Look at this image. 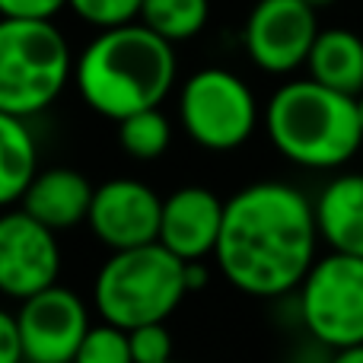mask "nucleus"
Returning <instances> with one entry per match:
<instances>
[{
	"label": "nucleus",
	"mask_w": 363,
	"mask_h": 363,
	"mask_svg": "<svg viewBox=\"0 0 363 363\" xmlns=\"http://www.w3.org/2000/svg\"><path fill=\"white\" fill-rule=\"evenodd\" d=\"M309 0H258L242 29L252 64L264 74L287 77L306 67V57L319 38V16Z\"/></svg>",
	"instance_id": "6e6552de"
},
{
	"label": "nucleus",
	"mask_w": 363,
	"mask_h": 363,
	"mask_svg": "<svg viewBox=\"0 0 363 363\" xmlns=\"http://www.w3.org/2000/svg\"><path fill=\"white\" fill-rule=\"evenodd\" d=\"M166 363H179V360H166Z\"/></svg>",
	"instance_id": "c85d7f7f"
},
{
	"label": "nucleus",
	"mask_w": 363,
	"mask_h": 363,
	"mask_svg": "<svg viewBox=\"0 0 363 363\" xmlns=\"http://www.w3.org/2000/svg\"><path fill=\"white\" fill-rule=\"evenodd\" d=\"M23 338H19L16 313L0 309V363H23Z\"/></svg>",
	"instance_id": "5701e85b"
},
{
	"label": "nucleus",
	"mask_w": 363,
	"mask_h": 363,
	"mask_svg": "<svg viewBox=\"0 0 363 363\" xmlns=\"http://www.w3.org/2000/svg\"><path fill=\"white\" fill-rule=\"evenodd\" d=\"M38 172V147L26 118L0 112V211L19 204Z\"/></svg>",
	"instance_id": "dca6fc26"
},
{
	"label": "nucleus",
	"mask_w": 363,
	"mask_h": 363,
	"mask_svg": "<svg viewBox=\"0 0 363 363\" xmlns=\"http://www.w3.org/2000/svg\"><path fill=\"white\" fill-rule=\"evenodd\" d=\"M74 61L55 19L0 16V112H45L74 80Z\"/></svg>",
	"instance_id": "39448f33"
},
{
	"label": "nucleus",
	"mask_w": 363,
	"mask_h": 363,
	"mask_svg": "<svg viewBox=\"0 0 363 363\" xmlns=\"http://www.w3.org/2000/svg\"><path fill=\"white\" fill-rule=\"evenodd\" d=\"M226 201L204 185L176 188L163 198V217H160V239L169 252L185 262H204L217 249L220 230H223Z\"/></svg>",
	"instance_id": "f8f14e48"
},
{
	"label": "nucleus",
	"mask_w": 363,
	"mask_h": 363,
	"mask_svg": "<svg viewBox=\"0 0 363 363\" xmlns=\"http://www.w3.org/2000/svg\"><path fill=\"white\" fill-rule=\"evenodd\" d=\"M74 363H134L128 328L112 325V322L102 319L99 325H93L86 332Z\"/></svg>",
	"instance_id": "6ab92c4d"
},
{
	"label": "nucleus",
	"mask_w": 363,
	"mask_h": 363,
	"mask_svg": "<svg viewBox=\"0 0 363 363\" xmlns=\"http://www.w3.org/2000/svg\"><path fill=\"white\" fill-rule=\"evenodd\" d=\"M57 274H61L57 233L23 207L16 211L6 207L0 213V294L19 303L57 284Z\"/></svg>",
	"instance_id": "9d476101"
},
{
	"label": "nucleus",
	"mask_w": 363,
	"mask_h": 363,
	"mask_svg": "<svg viewBox=\"0 0 363 363\" xmlns=\"http://www.w3.org/2000/svg\"><path fill=\"white\" fill-rule=\"evenodd\" d=\"M93 194L96 185L83 172L70 169V166H51V169L35 172L19 207L29 211L35 220H42L45 226H51L55 233H61L86 223Z\"/></svg>",
	"instance_id": "ddd939ff"
},
{
	"label": "nucleus",
	"mask_w": 363,
	"mask_h": 363,
	"mask_svg": "<svg viewBox=\"0 0 363 363\" xmlns=\"http://www.w3.org/2000/svg\"><path fill=\"white\" fill-rule=\"evenodd\" d=\"M179 77L176 45L140 19L99 29L74 61V86L96 115L118 125L160 108Z\"/></svg>",
	"instance_id": "f03ea898"
},
{
	"label": "nucleus",
	"mask_w": 363,
	"mask_h": 363,
	"mask_svg": "<svg viewBox=\"0 0 363 363\" xmlns=\"http://www.w3.org/2000/svg\"><path fill=\"white\" fill-rule=\"evenodd\" d=\"M309 4H313V6H315V10H322V6H332V4H335V0H309Z\"/></svg>",
	"instance_id": "bb28decb"
},
{
	"label": "nucleus",
	"mask_w": 363,
	"mask_h": 363,
	"mask_svg": "<svg viewBox=\"0 0 363 363\" xmlns=\"http://www.w3.org/2000/svg\"><path fill=\"white\" fill-rule=\"evenodd\" d=\"M163 198L140 179H108L96 185L86 226L106 249H138L160 239Z\"/></svg>",
	"instance_id": "9b49d317"
},
{
	"label": "nucleus",
	"mask_w": 363,
	"mask_h": 363,
	"mask_svg": "<svg viewBox=\"0 0 363 363\" xmlns=\"http://www.w3.org/2000/svg\"><path fill=\"white\" fill-rule=\"evenodd\" d=\"M300 328L332 351L363 345V258L332 252L315 258L296 287Z\"/></svg>",
	"instance_id": "0eeeda50"
},
{
	"label": "nucleus",
	"mask_w": 363,
	"mask_h": 363,
	"mask_svg": "<svg viewBox=\"0 0 363 363\" xmlns=\"http://www.w3.org/2000/svg\"><path fill=\"white\" fill-rule=\"evenodd\" d=\"M23 363H32V360H23Z\"/></svg>",
	"instance_id": "c756f323"
},
{
	"label": "nucleus",
	"mask_w": 363,
	"mask_h": 363,
	"mask_svg": "<svg viewBox=\"0 0 363 363\" xmlns=\"http://www.w3.org/2000/svg\"><path fill=\"white\" fill-rule=\"evenodd\" d=\"M262 118L252 86L233 70L204 67L179 89V121L188 138L204 150H239L249 144Z\"/></svg>",
	"instance_id": "423d86ee"
},
{
	"label": "nucleus",
	"mask_w": 363,
	"mask_h": 363,
	"mask_svg": "<svg viewBox=\"0 0 363 363\" xmlns=\"http://www.w3.org/2000/svg\"><path fill=\"white\" fill-rule=\"evenodd\" d=\"M67 6L83 23L96 26V29H112V26L140 19L144 0H67Z\"/></svg>",
	"instance_id": "aec40b11"
},
{
	"label": "nucleus",
	"mask_w": 363,
	"mask_h": 363,
	"mask_svg": "<svg viewBox=\"0 0 363 363\" xmlns=\"http://www.w3.org/2000/svg\"><path fill=\"white\" fill-rule=\"evenodd\" d=\"M332 363H363V345L341 347V351H335L332 354Z\"/></svg>",
	"instance_id": "a878e982"
},
{
	"label": "nucleus",
	"mask_w": 363,
	"mask_h": 363,
	"mask_svg": "<svg viewBox=\"0 0 363 363\" xmlns=\"http://www.w3.org/2000/svg\"><path fill=\"white\" fill-rule=\"evenodd\" d=\"M262 121L274 150L306 169H338L363 147L357 96L338 93L313 77L277 86Z\"/></svg>",
	"instance_id": "7ed1b4c3"
},
{
	"label": "nucleus",
	"mask_w": 363,
	"mask_h": 363,
	"mask_svg": "<svg viewBox=\"0 0 363 363\" xmlns=\"http://www.w3.org/2000/svg\"><path fill=\"white\" fill-rule=\"evenodd\" d=\"M332 347L322 345V341H315L313 335H306V341L303 345H296L294 351L287 354V363H332Z\"/></svg>",
	"instance_id": "b1692460"
},
{
	"label": "nucleus",
	"mask_w": 363,
	"mask_h": 363,
	"mask_svg": "<svg viewBox=\"0 0 363 363\" xmlns=\"http://www.w3.org/2000/svg\"><path fill=\"white\" fill-rule=\"evenodd\" d=\"M23 354L32 363H74L89 325V309L80 294L61 284L19 300L16 309Z\"/></svg>",
	"instance_id": "1a4fd4ad"
},
{
	"label": "nucleus",
	"mask_w": 363,
	"mask_h": 363,
	"mask_svg": "<svg viewBox=\"0 0 363 363\" xmlns=\"http://www.w3.org/2000/svg\"><path fill=\"white\" fill-rule=\"evenodd\" d=\"M357 115H360V125H363V93L357 96Z\"/></svg>",
	"instance_id": "cd10ccee"
},
{
	"label": "nucleus",
	"mask_w": 363,
	"mask_h": 363,
	"mask_svg": "<svg viewBox=\"0 0 363 363\" xmlns=\"http://www.w3.org/2000/svg\"><path fill=\"white\" fill-rule=\"evenodd\" d=\"M319 242L315 201L290 182H252L226 198L213 258L236 290L284 300L315 264Z\"/></svg>",
	"instance_id": "f257e3e1"
},
{
	"label": "nucleus",
	"mask_w": 363,
	"mask_h": 363,
	"mask_svg": "<svg viewBox=\"0 0 363 363\" xmlns=\"http://www.w3.org/2000/svg\"><path fill=\"white\" fill-rule=\"evenodd\" d=\"M118 144L128 157L150 163L160 160L172 144V125L163 115V108H147V112L128 115L118 121Z\"/></svg>",
	"instance_id": "a211bd4d"
},
{
	"label": "nucleus",
	"mask_w": 363,
	"mask_h": 363,
	"mask_svg": "<svg viewBox=\"0 0 363 363\" xmlns=\"http://www.w3.org/2000/svg\"><path fill=\"white\" fill-rule=\"evenodd\" d=\"M313 80L347 96L363 93V38L351 29H322L306 57Z\"/></svg>",
	"instance_id": "2eb2a0df"
},
{
	"label": "nucleus",
	"mask_w": 363,
	"mask_h": 363,
	"mask_svg": "<svg viewBox=\"0 0 363 363\" xmlns=\"http://www.w3.org/2000/svg\"><path fill=\"white\" fill-rule=\"evenodd\" d=\"M319 236L332 252L363 258V172H341L315 194Z\"/></svg>",
	"instance_id": "4468645a"
},
{
	"label": "nucleus",
	"mask_w": 363,
	"mask_h": 363,
	"mask_svg": "<svg viewBox=\"0 0 363 363\" xmlns=\"http://www.w3.org/2000/svg\"><path fill=\"white\" fill-rule=\"evenodd\" d=\"M67 0H0V16L13 19H55Z\"/></svg>",
	"instance_id": "4be33fe9"
},
{
	"label": "nucleus",
	"mask_w": 363,
	"mask_h": 363,
	"mask_svg": "<svg viewBox=\"0 0 363 363\" xmlns=\"http://www.w3.org/2000/svg\"><path fill=\"white\" fill-rule=\"evenodd\" d=\"M211 0H144L140 23L150 26L172 45L188 42L207 26Z\"/></svg>",
	"instance_id": "f3484780"
},
{
	"label": "nucleus",
	"mask_w": 363,
	"mask_h": 363,
	"mask_svg": "<svg viewBox=\"0 0 363 363\" xmlns=\"http://www.w3.org/2000/svg\"><path fill=\"white\" fill-rule=\"evenodd\" d=\"M185 258L163 242L121 249L106 258L93 284L99 319L121 328L166 322L191 290L185 281Z\"/></svg>",
	"instance_id": "20e7f679"
},
{
	"label": "nucleus",
	"mask_w": 363,
	"mask_h": 363,
	"mask_svg": "<svg viewBox=\"0 0 363 363\" xmlns=\"http://www.w3.org/2000/svg\"><path fill=\"white\" fill-rule=\"evenodd\" d=\"M131 351L134 363H166L172 360V335L166 322H150V325L131 328Z\"/></svg>",
	"instance_id": "412c9836"
},
{
	"label": "nucleus",
	"mask_w": 363,
	"mask_h": 363,
	"mask_svg": "<svg viewBox=\"0 0 363 363\" xmlns=\"http://www.w3.org/2000/svg\"><path fill=\"white\" fill-rule=\"evenodd\" d=\"M185 281H188V290H191V294L201 290L207 284V268L201 262H188L185 264Z\"/></svg>",
	"instance_id": "393cba45"
}]
</instances>
